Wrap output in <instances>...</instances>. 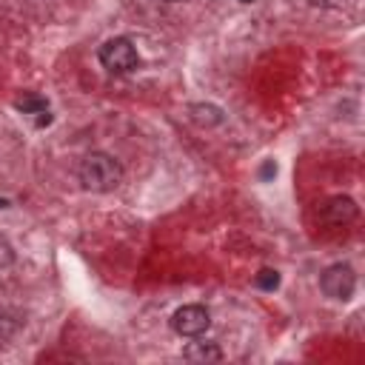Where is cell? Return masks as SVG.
Listing matches in <instances>:
<instances>
[{"label":"cell","instance_id":"obj_2","mask_svg":"<svg viewBox=\"0 0 365 365\" xmlns=\"http://www.w3.org/2000/svg\"><path fill=\"white\" fill-rule=\"evenodd\" d=\"M100 57V66L108 71V74H128L140 66V54L134 48V43L128 37H111L100 46L97 51Z\"/></svg>","mask_w":365,"mask_h":365},{"label":"cell","instance_id":"obj_11","mask_svg":"<svg viewBox=\"0 0 365 365\" xmlns=\"http://www.w3.org/2000/svg\"><path fill=\"white\" fill-rule=\"evenodd\" d=\"M274 174H277V165H274V163H265V165H262V171H259V177H262V180H268V177H274Z\"/></svg>","mask_w":365,"mask_h":365},{"label":"cell","instance_id":"obj_14","mask_svg":"<svg viewBox=\"0 0 365 365\" xmlns=\"http://www.w3.org/2000/svg\"><path fill=\"white\" fill-rule=\"evenodd\" d=\"M240 3H254V0H240Z\"/></svg>","mask_w":365,"mask_h":365},{"label":"cell","instance_id":"obj_10","mask_svg":"<svg viewBox=\"0 0 365 365\" xmlns=\"http://www.w3.org/2000/svg\"><path fill=\"white\" fill-rule=\"evenodd\" d=\"M11 259H14V254H11V248H9V242H3V240H0V268H6V265H11Z\"/></svg>","mask_w":365,"mask_h":365},{"label":"cell","instance_id":"obj_12","mask_svg":"<svg viewBox=\"0 0 365 365\" xmlns=\"http://www.w3.org/2000/svg\"><path fill=\"white\" fill-rule=\"evenodd\" d=\"M6 205H9V202H6V200H0V208H6Z\"/></svg>","mask_w":365,"mask_h":365},{"label":"cell","instance_id":"obj_3","mask_svg":"<svg viewBox=\"0 0 365 365\" xmlns=\"http://www.w3.org/2000/svg\"><path fill=\"white\" fill-rule=\"evenodd\" d=\"M319 288H322L325 297L339 299V302H348V299L354 297V291H356V274H354L351 265H345V262H334V265H328V268L322 271V277H319Z\"/></svg>","mask_w":365,"mask_h":365},{"label":"cell","instance_id":"obj_9","mask_svg":"<svg viewBox=\"0 0 365 365\" xmlns=\"http://www.w3.org/2000/svg\"><path fill=\"white\" fill-rule=\"evenodd\" d=\"M254 285L262 288V291H277L279 288V274L274 268H262L257 277H254Z\"/></svg>","mask_w":365,"mask_h":365},{"label":"cell","instance_id":"obj_4","mask_svg":"<svg viewBox=\"0 0 365 365\" xmlns=\"http://www.w3.org/2000/svg\"><path fill=\"white\" fill-rule=\"evenodd\" d=\"M171 328H174L180 336H188V339L202 336V334L211 328V314H208V308H202V305H197V302H194V305H182V308L174 311Z\"/></svg>","mask_w":365,"mask_h":365},{"label":"cell","instance_id":"obj_5","mask_svg":"<svg viewBox=\"0 0 365 365\" xmlns=\"http://www.w3.org/2000/svg\"><path fill=\"white\" fill-rule=\"evenodd\" d=\"M356 214H359L356 202H354L351 197H345V194H336V197L325 200L322 208H319V220H322L325 225H331V228H345V225H351V222L356 220Z\"/></svg>","mask_w":365,"mask_h":365},{"label":"cell","instance_id":"obj_13","mask_svg":"<svg viewBox=\"0 0 365 365\" xmlns=\"http://www.w3.org/2000/svg\"><path fill=\"white\" fill-rule=\"evenodd\" d=\"M163 3H180V0H163Z\"/></svg>","mask_w":365,"mask_h":365},{"label":"cell","instance_id":"obj_8","mask_svg":"<svg viewBox=\"0 0 365 365\" xmlns=\"http://www.w3.org/2000/svg\"><path fill=\"white\" fill-rule=\"evenodd\" d=\"M14 108L23 111V114H46L48 111V103H46V97H40L34 91H26V94H20L14 100Z\"/></svg>","mask_w":365,"mask_h":365},{"label":"cell","instance_id":"obj_6","mask_svg":"<svg viewBox=\"0 0 365 365\" xmlns=\"http://www.w3.org/2000/svg\"><path fill=\"white\" fill-rule=\"evenodd\" d=\"M182 356L188 362H220L222 359V351L214 345V342H188Z\"/></svg>","mask_w":365,"mask_h":365},{"label":"cell","instance_id":"obj_7","mask_svg":"<svg viewBox=\"0 0 365 365\" xmlns=\"http://www.w3.org/2000/svg\"><path fill=\"white\" fill-rule=\"evenodd\" d=\"M191 117L197 125H220L222 123V111L211 103H194L191 106Z\"/></svg>","mask_w":365,"mask_h":365},{"label":"cell","instance_id":"obj_1","mask_svg":"<svg viewBox=\"0 0 365 365\" xmlns=\"http://www.w3.org/2000/svg\"><path fill=\"white\" fill-rule=\"evenodd\" d=\"M77 177L83 182L86 191H94V194H106L111 188L120 185L123 180V165L117 157L106 154V151H91L83 157L80 168H77Z\"/></svg>","mask_w":365,"mask_h":365}]
</instances>
